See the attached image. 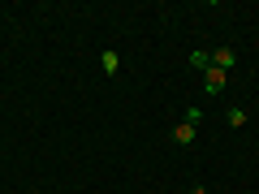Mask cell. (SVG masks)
Here are the masks:
<instances>
[{
	"instance_id": "obj_7",
	"label": "cell",
	"mask_w": 259,
	"mask_h": 194,
	"mask_svg": "<svg viewBox=\"0 0 259 194\" xmlns=\"http://www.w3.org/2000/svg\"><path fill=\"white\" fill-rule=\"evenodd\" d=\"M199 121H203V112H199V108H186V125L199 129Z\"/></svg>"
},
{
	"instance_id": "obj_5",
	"label": "cell",
	"mask_w": 259,
	"mask_h": 194,
	"mask_svg": "<svg viewBox=\"0 0 259 194\" xmlns=\"http://www.w3.org/2000/svg\"><path fill=\"white\" fill-rule=\"evenodd\" d=\"M100 65H104V74L112 78V74H117V69H121V56H117V52H112V47H108V52L100 56Z\"/></svg>"
},
{
	"instance_id": "obj_3",
	"label": "cell",
	"mask_w": 259,
	"mask_h": 194,
	"mask_svg": "<svg viewBox=\"0 0 259 194\" xmlns=\"http://www.w3.org/2000/svg\"><path fill=\"white\" fill-rule=\"evenodd\" d=\"M203 86H207V95H221V91H225V74H221V69H207V74H203Z\"/></svg>"
},
{
	"instance_id": "obj_2",
	"label": "cell",
	"mask_w": 259,
	"mask_h": 194,
	"mask_svg": "<svg viewBox=\"0 0 259 194\" xmlns=\"http://www.w3.org/2000/svg\"><path fill=\"white\" fill-rule=\"evenodd\" d=\"M194 134H199V129H194V125H186V121H182V125H173V142H177V147H190V142H194Z\"/></svg>"
},
{
	"instance_id": "obj_4",
	"label": "cell",
	"mask_w": 259,
	"mask_h": 194,
	"mask_svg": "<svg viewBox=\"0 0 259 194\" xmlns=\"http://www.w3.org/2000/svg\"><path fill=\"white\" fill-rule=\"evenodd\" d=\"M190 69L207 74V69H212V52H203V47H194V52H190Z\"/></svg>"
},
{
	"instance_id": "obj_6",
	"label": "cell",
	"mask_w": 259,
	"mask_h": 194,
	"mask_svg": "<svg viewBox=\"0 0 259 194\" xmlns=\"http://www.w3.org/2000/svg\"><path fill=\"white\" fill-rule=\"evenodd\" d=\"M225 121H229V129H242V125H246V112H242V108H229V112H225Z\"/></svg>"
},
{
	"instance_id": "obj_8",
	"label": "cell",
	"mask_w": 259,
	"mask_h": 194,
	"mask_svg": "<svg viewBox=\"0 0 259 194\" xmlns=\"http://www.w3.org/2000/svg\"><path fill=\"white\" fill-rule=\"evenodd\" d=\"M190 194H207V185H194V190H190Z\"/></svg>"
},
{
	"instance_id": "obj_1",
	"label": "cell",
	"mask_w": 259,
	"mask_h": 194,
	"mask_svg": "<svg viewBox=\"0 0 259 194\" xmlns=\"http://www.w3.org/2000/svg\"><path fill=\"white\" fill-rule=\"evenodd\" d=\"M233 65H238V56H233V47H216V52H212V69H221V74H229Z\"/></svg>"
}]
</instances>
